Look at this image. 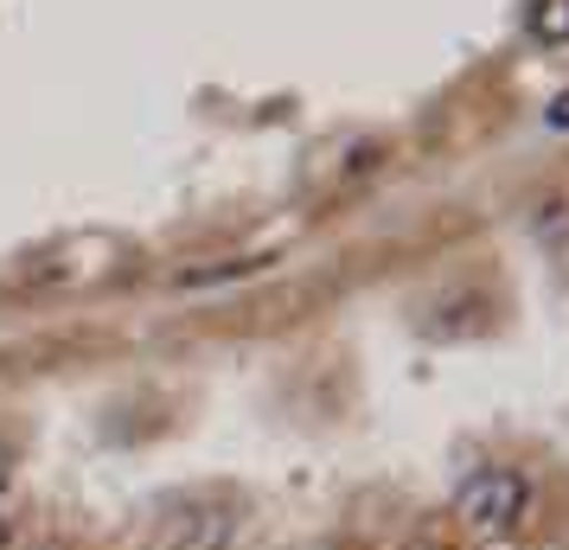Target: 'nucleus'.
Here are the masks:
<instances>
[{"instance_id":"obj_1","label":"nucleus","mask_w":569,"mask_h":550,"mask_svg":"<svg viewBox=\"0 0 569 550\" xmlns=\"http://www.w3.org/2000/svg\"><path fill=\"white\" fill-rule=\"evenodd\" d=\"M243 519L231 493H186L148 531V550H231Z\"/></svg>"},{"instance_id":"obj_2","label":"nucleus","mask_w":569,"mask_h":550,"mask_svg":"<svg viewBox=\"0 0 569 550\" xmlns=\"http://www.w3.org/2000/svg\"><path fill=\"white\" fill-rule=\"evenodd\" d=\"M531 512V480L518 468H480L455 493V519L473 531V538H512Z\"/></svg>"},{"instance_id":"obj_3","label":"nucleus","mask_w":569,"mask_h":550,"mask_svg":"<svg viewBox=\"0 0 569 550\" xmlns=\"http://www.w3.org/2000/svg\"><path fill=\"white\" fill-rule=\"evenodd\" d=\"M525 27H531V39H543V46H569V0H531Z\"/></svg>"},{"instance_id":"obj_4","label":"nucleus","mask_w":569,"mask_h":550,"mask_svg":"<svg viewBox=\"0 0 569 550\" xmlns=\"http://www.w3.org/2000/svg\"><path fill=\"white\" fill-rule=\"evenodd\" d=\"M543 122H550V129H569V90H557V97H550V109H543Z\"/></svg>"},{"instance_id":"obj_5","label":"nucleus","mask_w":569,"mask_h":550,"mask_svg":"<svg viewBox=\"0 0 569 550\" xmlns=\"http://www.w3.org/2000/svg\"><path fill=\"white\" fill-rule=\"evenodd\" d=\"M13 468H20V454H13V442H7V436H0V493L13 487Z\"/></svg>"}]
</instances>
